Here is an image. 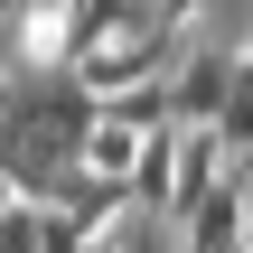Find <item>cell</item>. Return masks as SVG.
Masks as SVG:
<instances>
[{
    "label": "cell",
    "instance_id": "obj_8",
    "mask_svg": "<svg viewBox=\"0 0 253 253\" xmlns=\"http://www.w3.org/2000/svg\"><path fill=\"white\" fill-rule=\"evenodd\" d=\"M9 207H28V197H19V169H9V150H0V216H9Z\"/></svg>",
    "mask_w": 253,
    "mask_h": 253
},
{
    "label": "cell",
    "instance_id": "obj_5",
    "mask_svg": "<svg viewBox=\"0 0 253 253\" xmlns=\"http://www.w3.org/2000/svg\"><path fill=\"white\" fill-rule=\"evenodd\" d=\"M47 244V207H9L0 216V253H38Z\"/></svg>",
    "mask_w": 253,
    "mask_h": 253
},
{
    "label": "cell",
    "instance_id": "obj_3",
    "mask_svg": "<svg viewBox=\"0 0 253 253\" xmlns=\"http://www.w3.org/2000/svg\"><path fill=\"white\" fill-rule=\"evenodd\" d=\"M178 160H188V131H178V122H169V131H150V141H141V160H131V207L169 216V207H178Z\"/></svg>",
    "mask_w": 253,
    "mask_h": 253
},
{
    "label": "cell",
    "instance_id": "obj_10",
    "mask_svg": "<svg viewBox=\"0 0 253 253\" xmlns=\"http://www.w3.org/2000/svg\"><path fill=\"white\" fill-rule=\"evenodd\" d=\"M235 66H244V94H253V38H244V47H235Z\"/></svg>",
    "mask_w": 253,
    "mask_h": 253
},
{
    "label": "cell",
    "instance_id": "obj_1",
    "mask_svg": "<svg viewBox=\"0 0 253 253\" xmlns=\"http://www.w3.org/2000/svg\"><path fill=\"white\" fill-rule=\"evenodd\" d=\"M169 94H178V122H188V131H216V113L244 94V66H235V47H188V66L169 75Z\"/></svg>",
    "mask_w": 253,
    "mask_h": 253
},
{
    "label": "cell",
    "instance_id": "obj_12",
    "mask_svg": "<svg viewBox=\"0 0 253 253\" xmlns=\"http://www.w3.org/2000/svg\"><path fill=\"white\" fill-rule=\"evenodd\" d=\"M244 235H253V188H244Z\"/></svg>",
    "mask_w": 253,
    "mask_h": 253
},
{
    "label": "cell",
    "instance_id": "obj_11",
    "mask_svg": "<svg viewBox=\"0 0 253 253\" xmlns=\"http://www.w3.org/2000/svg\"><path fill=\"white\" fill-rule=\"evenodd\" d=\"M28 9H38V0H0V19H28Z\"/></svg>",
    "mask_w": 253,
    "mask_h": 253
},
{
    "label": "cell",
    "instance_id": "obj_9",
    "mask_svg": "<svg viewBox=\"0 0 253 253\" xmlns=\"http://www.w3.org/2000/svg\"><path fill=\"white\" fill-rule=\"evenodd\" d=\"M160 9H169V28H197V9H207V0H160Z\"/></svg>",
    "mask_w": 253,
    "mask_h": 253
},
{
    "label": "cell",
    "instance_id": "obj_2",
    "mask_svg": "<svg viewBox=\"0 0 253 253\" xmlns=\"http://www.w3.org/2000/svg\"><path fill=\"white\" fill-rule=\"evenodd\" d=\"M178 244H188V253H244L253 244V235H244V188H235V178L207 188V207L178 216Z\"/></svg>",
    "mask_w": 253,
    "mask_h": 253
},
{
    "label": "cell",
    "instance_id": "obj_6",
    "mask_svg": "<svg viewBox=\"0 0 253 253\" xmlns=\"http://www.w3.org/2000/svg\"><path fill=\"white\" fill-rule=\"evenodd\" d=\"M84 244H94V235H84L66 207H47V244H38V253H84Z\"/></svg>",
    "mask_w": 253,
    "mask_h": 253
},
{
    "label": "cell",
    "instance_id": "obj_4",
    "mask_svg": "<svg viewBox=\"0 0 253 253\" xmlns=\"http://www.w3.org/2000/svg\"><path fill=\"white\" fill-rule=\"evenodd\" d=\"M56 207H66V216H75L84 235H113V225L131 216V178H94V169H66Z\"/></svg>",
    "mask_w": 253,
    "mask_h": 253
},
{
    "label": "cell",
    "instance_id": "obj_7",
    "mask_svg": "<svg viewBox=\"0 0 253 253\" xmlns=\"http://www.w3.org/2000/svg\"><path fill=\"white\" fill-rule=\"evenodd\" d=\"M19 103H28V94H19V84L0 75V141H9V122H19Z\"/></svg>",
    "mask_w": 253,
    "mask_h": 253
}]
</instances>
